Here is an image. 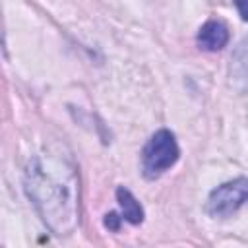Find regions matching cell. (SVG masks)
<instances>
[{
    "instance_id": "cell-2",
    "label": "cell",
    "mask_w": 248,
    "mask_h": 248,
    "mask_svg": "<svg viewBox=\"0 0 248 248\" xmlns=\"http://www.w3.org/2000/svg\"><path fill=\"white\" fill-rule=\"evenodd\" d=\"M178 145L169 130H159L151 136L147 145L143 147L141 155V165H143V174L147 178H155L163 174L167 169H170L176 159H178Z\"/></svg>"
},
{
    "instance_id": "cell-4",
    "label": "cell",
    "mask_w": 248,
    "mask_h": 248,
    "mask_svg": "<svg viewBox=\"0 0 248 248\" xmlns=\"http://www.w3.org/2000/svg\"><path fill=\"white\" fill-rule=\"evenodd\" d=\"M198 43L205 50H221L229 43V29L221 21H207L198 33Z\"/></svg>"
},
{
    "instance_id": "cell-3",
    "label": "cell",
    "mask_w": 248,
    "mask_h": 248,
    "mask_svg": "<svg viewBox=\"0 0 248 248\" xmlns=\"http://www.w3.org/2000/svg\"><path fill=\"white\" fill-rule=\"evenodd\" d=\"M248 203V178H236L217 186L207 200V211L213 217H229Z\"/></svg>"
},
{
    "instance_id": "cell-1",
    "label": "cell",
    "mask_w": 248,
    "mask_h": 248,
    "mask_svg": "<svg viewBox=\"0 0 248 248\" xmlns=\"http://www.w3.org/2000/svg\"><path fill=\"white\" fill-rule=\"evenodd\" d=\"M25 190L46 227L72 234L79 223V176L76 165L62 153H39L29 161Z\"/></svg>"
},
{
    "instance_id": "cell-6",
    "label": "cell",
    "mask_w": 248,
    "mask_h": 248,
    "mask_svg": "<svg viewBox=\"0 0 248 248\" xmlns=\"http://www.w3.org/2000/svg\"><path fill=\"white\" fill-rule=\"evenodd\" d=\"M234 62L242 72H248V37L238 45V48L234 52Z\"/></svg>"
},
{
    "instance_id": "cell-5",
    "label": "cell",
    "mask_w": 248,
    "mask_h": 248,
    "mask_svg": "<svg viewBox=\"0 0 248 248\" xmlns=\"http://www.w3.org/2000/svg\"><path fill=\"white\" fill-rule=\"evenodd\" d=\"M116 200H118V203H120L122 217H124L128 223H132V225H140V223L143 221V209H141L140 202L132 196L130 190H126V188L120 186V188L116 190Z\"/></svg>"
},
{
    "instance_id": "cell-7",
    "label": "cell",
    "mask_w": 248,
    "mask_h": 248,
    "mask_svg": "<svg viewBox=\"0 0 248 248\" xmlns=\"http://www.w3.org/2000/svg\"><path fill=\"white\" fill-rule=\"evenodd\" d=\"M120 219H122V217H118V213H107V215H105V227L110 229V231H118Z\"/></svg>"
},
{
    "instance_id": "cell-8",
    "label": "cell",
    "mask_w": 248,
    "mask_h": 248,
    "mask_svg": "<svg viewBox=\"0 0 248 248\" xmlns=\"http://www.w3.org/2000/svg\"><path fill=\"white\" fill-rule=\"evenodd\" d=\"M234 4H236L238 14L242 16V19L248 21V0H234Z\"/></svg>"
}]
</instances>
